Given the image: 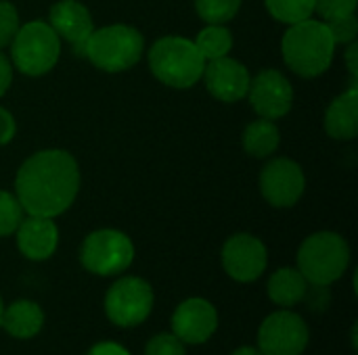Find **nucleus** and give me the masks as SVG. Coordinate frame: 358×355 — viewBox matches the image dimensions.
<instances>
[{
	"label": "nucleus",
	"instance_id": "1",
	"mask_svg": "<svg viewBox=\"0 0 358 355\" xmlns=\"http://www.w3.org/2000/svg\"><path fill=\"white\" fill-rule=\"evenodd\" d=\"M78 190V161L61 149L34 153L15 178V197L27 216L57 218L71 207Z\"/></svg>",
	"mask_w": 358,
	"mask_h": 355
},
{
	"label": "nucleus",
	"instance_id": "2",
	"mask_svg": "<svg viewBox=\"0 0 358 355\" xmlns=\"http://www.w3.org/2000/svg\"><path fill=\"white\" fill-rule=\"evenodd\" d=\"M334 36L325 21L304 19L289 25L283 36L281 50L287 67L302 77H317L325 73L334 61Z\"/></svg>",
	"mask_w": 358,
	"mask_h": 355
},
{
	"label": "nucleus",
	"instance_id": "3",
	"mask_svg": "<svg viewBox=\"0 0 358 355\" xmlns=\"http://www.w3.org/2000/svg\"><path fill=\"white\" fill-rule=\"evenodd\" d=\"M151 73L170 88L195 86L206 69V59L195 42L182 36H164L149 50Z\"/></svg>",
	"mask_w": 358,
	"mask_h": 355
},
{
	"label": "nucleus",
	"instance_id": "4",
	"mask_svg": "<svg viewBox=\"0 0 358 355\" xmlns=\"http://www.w3.org/2000/svg\"><path fill=\"white\" fill-rule=\"evenodd\" d=\"M145 48L143 33L132 25H107L92 29L82 54L101 71L120 73L141 61Z\"/></svg>",
	"mask_w": 358,
	"mask_h": 355
},
{
	"label": "nucleus",
	"instance_id": "5",
	"mask_svg": "<svg viewBox=\"0 0 358 355\" xmlns=\"http://www.w3.org/2000/svg\"><path fill=\"white\" fill-rule=\"evenodd\" d=\"M350 264V247L338 232H315L298 251V270L310 285H334Z\"/></svg>",
	"mask_w": 358,
	"mask_h": 355
},
{
	"label": "nucleus",
	"instance_id": "6",
	"mask_svg": "<svg viewBox=\"0 0 358 355\" xmlns=\"http://www.w3.org/2000/svg\"><path fill=\"white\" fill-rule=\"evenodd\" d=\"M10 46L13 65L31 77L48 73L61 56V40L44 21L19 25Z\"/></svg>",
	"mask_w": 358,
	"mask_h": 355
},
{
	"label": "nucleus",
	"instance_id": "7",
	"mask_svg": "<svg viewBox=\"0 0 358 355\" xmlns=\"http://www.w3.org/2000/svg\"><path fill=\"white\" fill-rule=\"evenodd\" d=\"M134 259V245L128 234L101 228L90 232L80 247V262L84 270L96 276H117L130 268Z\"/></svg>",
	"mask_w": 358,
	"mask_h": 355
},
{
	"label": "nucleus",
	"instance_id": "8",
	"mask_svg": "<svg viewBox=\"0 0 358 355\" xmlns=\"http://www.w3.org/2000/svg\"><path fill=\"white\" fill-rule=\"evenodd\" d=\"M153 289L147 280L138 276L117 278L105 295L107 318L122 328H132L143 324L153 310Z\"/></svg>",
	"mask_w": 358,
	"mask_h": 355
},
{
	"label": "nucleus",
	"instance_id": "9",
	"mask_svg": "<svg viewBox=\"0 0 358 355\" xmlns=\"http://www.w3.org/2000/svg\"><path fill=\"white\" fill-rule=\"evenodd\" d=\"M308 341L310 333L304 318L287 308L264 318L258 331V349L262 355H302Z\"/></svg>",
	"mask_w": 358,
	"mask_h": 355
},
{
	"label": "nucleus",
	"instance_id": "10",
	"mask_svg": "<svg viewBox=\"0 0 358 355\" xmlns=\"http://www.w3.org/2000/svg\"><path fill=\"white\" fill-rule=\"evenodd\" d=\"M304 188H306V178L302 167L287 157L268 161L260 172L262 197L273 207H294L302 199Z\"/></svg>",
	"mask_w": 358,
	"mask_h": 355
},
{
	"label": "nucleus",
	"instance_id": "11",
	"mask_svg": "<svg viewBox=\"0 0 358 355\" xmlns=\"http://www.w3.org/2000/svg\"><path fill=\"white\" fill-rule=\"evenodd\" d=\"M224 272L237 282H254L258 280L268 264L266 247L260 239L252 234H235L231 236L220 253Z\"/></svg>",
	"mask_w": 358,
	"mask_h": 355
},
{
	"label": "nucleus",
	"instance_id": "12",
	"mask_svg": "<svg viewBox=\"0 0 358 355\" xmlns=\"http://www.w3.org/2000/svg\"><path fill=\"white\" fill-rule=\"evenodd\" d=\"M252 109L264 119H279L292 111L294 88L289 80L277 69H264L250 80L248 94Z\"/></svg>",
	"mask_w": 358,
	"mask_h": 355
},
{
	"label": "nucleus",
	"instance_id": "13",
	"mask_svg": "<svg viewBox=\"0 0 358 355\" xmlns=\"http://www.w3.org/2000/svg\"><path fill=\"white\" fill-rule=\"evenodd\" d=\"M218 328L216 308L201 297H191L182 301L172 314V335L185 345H201Z\"/></svg>",
	"mask_w": 358,
	"mask_h": 355
},
{
	"label": "nucleus",
	"instance_id": "14",
	"mask_svg": "<svg viewBox=\"0 0 358 355\" xmlns=\"http://www.w3.org/2000/svg\"><path fill=\"white\" fill-rule=\"evenodd\" d=\"M203 82L208 92L222 100V103H237L248 94L250 88V71L243 63L227 56L214 59L206 63L203 69Z\"/></svg>",
	"mask_w": 358,
	"mask_h": 355
},
{
	"label": "nucleus",
	"instance_id": "15",
	"mask_svg": "<svg viewBox=\"0 0 358 355\" xmlns=\"http://www.w3.org/2000/svg\"><path fill=\"white\" fill-rule=\"evenodd\" d=\"M48 25L59 36V40H65L67 44H71L78 54H82L84 44H86L88 36L94 29L90 10L78 0H59V2H55L50 6Z\"/></svg>",
	"mask_w": 358,
	"mask_h": 355
},
{
	"label": "nucleus",
	"instance_id": "16",
	"mask_svg": "<svg viewBox=\"0 0 358 355\" xmlns=\"http://www.w3.org/2000/svg\"><path fill=\"white\" fill-rule=\"evenodd\" d=\"M17 249L23 257L31 262H44L48 259L59 245V228L52 222V218L42 216H27L19 222L17 230Z\"/></svg>",
	"mask_w": 358,
	"mask_h": 355
},
{
	"label": "nucleus",
	"instance_id": "17",
	"mask_svg": "<svg viewBox=\"0 0 358 355\" xmlns=\"http://www.w3.org/2000/svg\"><path fill=\"white\" fill-rule=\"evenodd\" d=\"M325 130L336 140H352L358 132V90L357 82L336 96L325 113Z\"/></svg>",
	"mask_w": 358,
	"mask_h": 355
},
{
	"label": "nucleus",
	"instance_id": "18",
	"mask_svg": "<svg viewBox=\"0 0 358 355\" xmlns=\"http://www.w3.org/2000/svg\"><path fill=\"white\" fill-rule=\"evenodd\" d=\"M42 326H44V312L38 303L29 299H19L8 308H4L2 312L0 328H4L15 339H31L42 331Z\"/></svg>",
	"mask_w": 358,
	"mask_h": 355
},
{
	"label": "nucleus",
	"instance_id": "19",
	"mask_svg": "<svg viewBox=\"0 0 358 355\" xmlns=\"http://www.w3.org/2000/svg\"><path fill=\"white\" fill-rule=\"evenodd\" d=\"M308 289V280L298 268H281L268 278V299L281 308H294L302 303Z\"/></svg>",
	"mask_w": 358,
	"mask_h": 355
},
{
	"label": "nucleus",
	"instance_id": "20",
	"mask_svg": "<svg viewBox=\"0 0 358 355\" xmlns=\"http://www.w3.org/2000/svg\"><path fill=\"white\" fill-rule=\"evenodd\" d=\"M279 128L275 126L273 119H256L252 121L245 132H243V149L248 155L252 157H258V159H264V157H271L277 146H279Z\"/></svg>",
	"mask_w": 358,
	"mask_h": 355
},
{
	"label": "nucleus",
	"instance_id": "21",
	"mask_svg": "<svg viewBox=\"0 0 358 355\" xmlns=\"http://www.w3.org/2000/svg\"><path fill=\"white\" fill-rule=\"evenodd\" d=\"M195 46H197V50L201 52V56L208 63V61L227 56L231 52V48H233V36H231V31L224 25H220V23H208V27H203L197 33Z\"/></svg>",
	"mask_w": 358,
	"mask_h": 355
},
{
	"label": "nucleus",
	"instance_id": "22",
	"mask_svg": "<svg viewBox=\"0 0 358 355\" xmlns=\"http://www.w3.org/2000/svg\"><path fill=\"white\" fill-rule=\"evenodd\" d=\"M264 4L277 21L287 25L310 19L315 13V0H264Z\"/></svg>",
	"mask_w": 358,
	"mask_h": 355
},
{
	"label": "nucleus",
	"instance_id": "23",
	"mask_svg": "<svg viewBox=\"0 0 358 355\" xmlns=\"http://www.w3.org/2000/svg\"><path fill=\"white\" fill-rule=\"evenodd\" d=\"M195 8L206 23L224 25L239 13L241 0H195Z\"/></svg>",
	"mask_w": 358,
	"mask_h": 355
},
{
	"label": "nucleus",
	"instance_id": "24",
	"mask_svg": "<svg viewBox=\"0 0 358 355\" xmlns=\"http://www.w3.org/2000/svg\"><path fill=\"white\" fill-rule=\"evenodd\" d=\"M23 220V207L15 195L0 190V239L15 234L19 222Z\"/></svg>",
	"mask_w": 358,
	"mask_h": 355
},
{
	"label": "nucleus",
	"instance_id": "25",
	"mask_svg": "<svg viewBox=\"0 0 358 355\" xmlns=\"http://www.w3.org/2000/svg\"><path fill=\"white\" fill-rule=\"evenodd\" d=\"M145 355H187V347L172 333H159L153 339H149Z\"/></svg>",
	"mask_w": 358,
	"mask_h": 355
},
{
	"label": "nucleus",
	"instance_id": "26",
	"mask_svg": "<svg viewBox=\"0 0 358 355\" xmlns=\"http://www.w3.org/2000/svg\"><path fill=\"white\" fill-rule=\"evenodd\" d=\"M19 13L17 8L6 2V0H0V48L8 46L19 29Z\"/></svg>",
	"mask_w": 358,
	"mask_h": 355
},
{
	"label": "nucleus",
	"instance_id": "27",
	"mask_svg": "<svg viewBox=\"0 0 358 355\" xmlns=\"http://www.w3.org/2000/svg\"><path fill=\"white\" fill-rule=\"evenodd\" d=\"M358 0H315V10L323 17V21H334L357 10Z\"/></svg>",
	"mask_w": 358,
	"mask_h": 355
},
{
	"label": "nucleus",
	"instance_id": "28",
	"mask_svg": "<svg viewBox=\"0 0 358 355\" xmlns=\"http://www.w3.org/2000/svg\"><path fill=\"white\" fill-rule=\"evenodd\" d=\"M325 23H327L336 44H350V42L357 40L358 21L355 13L346 15V17H340V19H334V21H325Z\"/></svg>",
	"mask_w": 358,
	"mask_h": 355
},
{
	"label": "nucleus",
	"instance_id": "29",
	"mask_svg": "<svg viewBox=\"0 0 358 355\" xmlns=\"http://www.w3.org/2000/svg\"><path fill=\"white\" fill-rule=\"evenodd\" d=\"M306 308L315 314H325L331 308V289L329 285H310L306 289V295L302 299Z\"/></svg>",
	"mask_w": 358,
	"mask_h": 355
},
{
	"label": "nucleus",
	"instance_id": "30",
	"mask_svg": "<svg viewBox=\"0 0 358 355\" xmlns=\"http://www.w3.org/2000/svg\"><path fill=\"white\" fill-rule=\"evenodd\" d=\"M15 132H17V123H15L13 115L4 107H0V146L8 144L13 140Z\"/></svg>",
	"mask_w": 358,
	"mask_h": 355
},
{
	"label": "nucleus",
	"instance_id": "31",
	"mask_svg": "<svg viewBox=\"0 0 358 355\" xmlns=\"http://www.w3.org/2000/svg\"><path fill=\"white\" fill-rule=\"evenodd\" d=\"M86 355H130V352L115 341H101V343L92 345Z\"/></svg>",
	"mask_w": 358,
	"mask_h": 355
},
{
	"label": "nucleus",
	"instance_id": "32",
	"mask_svg": "<svg viewBox=\"0 0 358 355\" xmlns=\"http://www.w3.org/2000/svg\"><path fill=\"white\" fill-rule=\"evenodd\" d=\"M10 82H13V63L0 52V98L6 94Z\"/></svg>",
	"mask_w": 358,
	"mask_h": 355
},
{
	"label": "nucleus",
	"instance_id": "33",
	"mask_svg": "<svg viewBox=\"0 0 358 355\" xmlns=\"http://www.w3.org/2000/svg\"><path fill=\"white\" fill-rule=\"evenodd\" d=\"M358 44L357 42H350V46H348V50H346V65H348V69H350V73H352V77H357L358 73Z\"/></svg>",
	"mask_w": 358,
	"mask_h": 355
},
{
	"label": "nucleus",
	"instance_id": "34",
	"mask_svg": "<svg viewBox=\"0 0 358 355\" xmlns=\"http://www.w3.org/2000/svg\"><path fill=\"white\" fill-rule=\"evenodd\" d=\"M231 355H262L260 354V349L258 347H252V345H245V347H239V349H235Z\"/></svg>",
	"mask_w": 358,
	"mask_h": 355
},
{
	"label": "nucleus",
	"instance_id": "35",
	"mask_svg": "<svg viewBox=\"0 0 358 355\" xmlns=\"http://www.w3.org/2000/svg\"><path fill=\"white\" fill-rule=\"evenodd\" d=\"M357 333H358V324H357V322H355V326H352V335H350V341H352V349H357V347H358Z\"/></svg>",
	"mask_w": 358,
	"mask_h": 355
},
{
	"label": "nucleus",
	"instance_id": "36",
	"mask_svg": "<svg viewBox=\"0 0 358 355\" xmlns=\"http://www.w3.org/2000/svg\"><path fill=\"white\" fill-rule=\"evenodd\" d=\"M2 312H4V303H2V297H0V324H2Z\"/></svg>",
	"mask_w": 358,
	"mask_h": 355
}]
</instances>
